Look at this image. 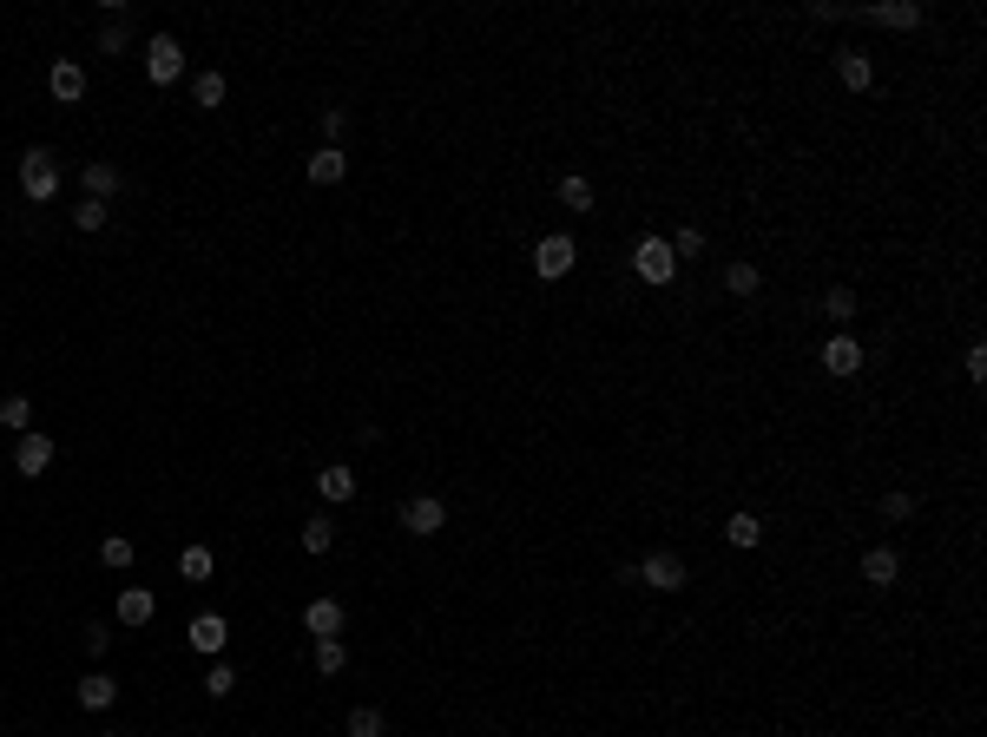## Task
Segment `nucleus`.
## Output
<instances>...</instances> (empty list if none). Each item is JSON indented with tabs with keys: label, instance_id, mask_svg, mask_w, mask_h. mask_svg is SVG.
Instances as JSON below:
<instances>
[{
	"label": "nucleus",
	"instance_id": "obj_18",
	"mask_svg": "<svg viewBox=\"0 0 987 737\" xmlns=\"http://www.w3.org/2000/svg\"><path fill=\"white\" fill-rule=\"evenodd\" d=\"M836 79H843L849 93H869V79H876V66L862 60V53H836Z\"/></svg>",
	"mask_w": 987,
	"mask_h": 737
},
{
	"label": "nucleus",
	"instance_id": "obj_5",
	"mask_svg": "<svg viewBox=\"0 0 987 737\" xmlns=\"http://www.w3.org/2000/svg\"><path fill=\"white\" fill-rule=\"evenodd\" d=\"M632 580H645L652 593H678V586H685V560H678L672 547H658V553H645V566L632 573Z\"/></svg>",
	"mask_w": 987,
	"mask_h": 737
},
{
	"label": "nucleus",
	"instance_id": "obj_22",
	"mask_svg": "<svg viewBox=\"0 0 987 737\" xmlns=\"http://www.w3.org/2000/svg\"><path fill=\"white\" fill-rule=\"evenodd\" d=\"M0 428H14V435H27V428H33V402H27V395H7V402H0Z\"/></svg>",
	"mask_w": 987,
	"mask_h": 737
},
{
	"label": "nucleus",
	"instance_id": "obj_23",
	"mask_svg": "<svg viewBox=\"0 0 987 737\" xmlns=\"http://www.w3.org/2000/svg\"><path fill=\"white\" fill-rule=\"evenodd\" d=\"M349 665V652H343V639H316V672L323 678H336Z\"/></svg>",
	"mask_w": 987,
	"mask_h": 737
},
{
	"label": "nucleus",
	"instance_id": "obj_38",
	"mask_svg": "<svg viewBox=\"0 0 987 737\" xmlns=\"http://www.w3.org/2000/svg\"><path fill=\"white\" fill-rule=\"evenodd\" d=\"M981 376H987V349L974 343V349H968V382H981Z\"/></svg>",
	"mask_w": 987,
	"mask_h": 737
},
{
	"label": "nucleus",
	"instance_id": "obj_19",
	"mask_svg": "<svg viewBox=\"0 0 987 737\" xmlns=\"http://www.w3.org/2000/svg\"><path fill=\"white\" fill-rule=\"evenodd\" d=\"M79 185H86V198H99V204H106V198H112V191H119V172H112L106 158H93V165H86V172H79Z\"/></svg>",
	"mask_w": 987,
	"mask_h": 737
},
{
	"label": "nucleus",
	"instance_id": "obj_2",
	"mask_svg": "<svg viewBox=\"0 0 987 737\" xmlns=\"http://www.w3.org/2000/svg\"><path fill=\"white\" fill-rule=\"evenodd\" d=\"M145 79H152V86L185 79V47H178L172 33H152V40H145Z\"/></svg>",
	"mask_w": 987,
	"mask_h": 737
},
{
	"label": "nucleus",
	"instance_id": "obj_4",
	"mask_svg": "<svg viewBox=\"0 0 987 737\" xmlns=\"http://www.w3.org/2000/svg\"><path fill=\"white\" fill-rule=\"evenodd\" d=\"M632 270H639L645 283H672V277H678V257H672V244H665V237H639Z\"/></svg>",
	"mask_w": 987,
	"mask_h": 737
},
{
	"label": "nucleus",
	"instance_id": "obj_28",
	"mask_svg": "<svg viewBox=\"0 0 987 737\" xmlns=\"http://www.w3.org/2000/svg\"><path fill=\"white\" fill-rule=\"evenodd\" d=\"M349 737H382V711L376 705H356V711H349Z\"/></svg>",
	"mask_w": 987,
	"mask_h": 737
},
{
	"label": "nucleus",
	"instance_id": "obj_27",
	"mask_svg": "<svg viewBox=\"0 0 987 737\" xmlns=\"http://www.w3.org/2000/svg\"><path fill=\"white\" fill-rule=\"evenodd\" d=\"M178 573L185 580H211V547H185L178 553Z\"/></svg>",
	"mask_w": 987,
	"mask_h": 737
},
{
	"label": "nucleus",
	"instance_id": "obj_26",
	"mask_svg": "<svg viewBox=\"0 0 987 737\" xmlns=\"http://www.w3.org/2000/svg\"><path fill=\"white\" fill-rule=\"evenodd\" d=\"M303 553H329V540H336V527H329V520L323 514H316V520H303Z\"/></svg>",
	"mask_w": 987,
	"mask_h": 737
},
{
	"label": "nucleus",
	"instance_id": "obj_3",
	"mask_svg": "<svg viewBox=\"0 0 987 737\" xmlns=\"http://www.w3.org/2000/svg\"><path fill=\"white\" fill-rule=\"evenodd\" d=\"M580 264V244H573V237L566 231H553V237H540V251H533V270H540V277L547 283H560L566 270Z\"/></svg>",
	"mask_w": 987,
	"mask_h": 737
},
{
	"label": "nucleus",
	"instance_id": "obj_29",
	"mask_svg": "<svg viewBox=\"0 0 987 737\" xmlns=\"http://www.w3.org/2000/svg\"><path fill=\"white\" fill-rule=\"evenodd\" d=\"M73 224H79V231H106V204H99V198H79L73 204Z\"/></svg>",
	"mask_w": 987,
	"mask_h": 737
},
{
	"label": "nucleus",
	"instance_id": "obj_13",
	"mask_svg": "<svg viewBox=\"0 0 987 737\" xmlns=\"http://www.w3.org/2000/svg\"><path fill=\"white\" fill-rule=\"evenodd\" d=\"M303 172H310V185H336V178L349 172L343 145H323V152H310V158H303Z\"/></svg>",
	"mask_w": 987,
	"mask_h": 737
},
{
	"label": "nucleus",
	"instance_id": "obj_9",
	"mask_svg": "<svg viewBox=\"0 0 987 737\" xmlns=\"http://www.w3.org/2000/svg\"><path fill=\"white\" fill-rule=\"evenodd\" d=\"M185 639L198 645L204 659H218V652H224V639H231V626H224L218 612H198V619H191V632H185Z\"/></svg>",
	"mask_w": 987,
	"mask_h": 737
},
{
	"label": "nucleus",
	"instance_id": "obj_1",
	"mask_svg": "<svg viewBox=\"0 0 987 737\" xmlns=\"http://www.w3.org/2000/svg\"><path fill=\"white\" fill-rule=\"evenodd\" d=\"M20 191H27L33 204H53V198H60V158H53L47 145L20 152Z\"/></svg>",
	"mask_w": 987,
	"mask_h": 737
},
{
	"label": "nucleus",
	"instance_id": "obj_32",
	"mask_svg": "<svg viewBox=\"0 0 987 737\" xmlns=\"http://www.w3.org/2000/svg\"><path fill=\"white\" fill-rule=\"evenodd\" d=\"M204 691H211V698H231V691H237V672H231V665H211V672H204Z\"/></svg>",
	"mask_w": 987,
	"mask_h": 737
},
{
	"label": "nucleus",
	"instance_id": "obj_36",
	"mask_svg": "<svg viewBox=\"0 0 987 737\" xmlns=\"http://www.w3.org/2000/svg\"><path fill=\"white\" fill-rule=\"evenodd\" d=\"M343 126H349V112H343V106H329V112H323V132H329V145L343 139Z\"/></svg>",
	"mask_w": 987,
	"mask_h": 737
},
{
	"label": "nucleus",
	"instance_id": "obj_7",
	"mask_svg": "<svg viewBox=\"0 0 987 737\" xmlns=\"http://www.w3.org/2000/svg\"><path fill=\"white\" fill-rule=\"evenodd\" d=\"M823 369H830V376H856L862 369V343L849 330H836L830 343H823Z\"/></svg>",
	"mask_w": 987,
	"mask_h": 737
},
{
	"label": "nucleus",
	"instance_id": "obj_20",
	"mask_svg": "<svg viewBox=\"0 0 987 737\" xmlns=\"http://www.w3.org/2000/svg\"><path fill=\"white\" fill-rule=\"evenodd\" d=\"M724 540H731V547H757V540H764V520L757 514H731L724 520Z\"/></svg>",
	"mask_w": 987,
	"mask_h": 737
},
{
	"label": "nucleus",
	"instance_id": "obj_21",
	"mask_svg": "<svg viewBox=\"0 0 987 737\" xmlns=\"http://www.w3.org/2000/svg\"><path fill=\"white\" fill-rule=\"evenodd\" d=\"M757 283H764V270H757V264H731V270H724V290H731V297H757Z\"/></svg>",
	"mask_w": 987,
	"mask_h": 737
},
{
	"label": "nucleus",
	"instance_id": "obj_34",
	"mask_svg": "<svg viewBox=\"0 0 987 737\" xmlns=\"http://www.w3.org/2000/svg\"><path fill=\"white\" fill-rule=\"evenodd\" d=\"M823 310H830L836 323H849V316H856V297H849V290H830V297H823Z\"/></svg>",
	"mask_w": 987,
	"mask_h": 737
},
{
	"label": "nucleus",
	"instance_id": "obj_25",
	"mask_svg": "<svg viewBox=\"0 0 987 737\" xmlns=\"http://www.w3.org/2000/svg\"><path fill=\"white\" fill-rule=\"evenodd\" d=\"M560 204H566V211H593V185H586L580 172L560 178Z\"/></svg>",
	"mask_w": 987,
	"mask_h": 737
},
{
	"label": "nucleus",
	"instance_id": "obj_14",
	"mask_svg": "<svg viewBox=\"0 0 987 737\" xmlns=\"http://www.w3.org/2000/svg\"><path fill=\"white\" fill-rule=\"evenodd\" d=\"M869 20L889 33H909V27H922V7L915 0H889V7H869Z\"/></svg>",
	"mask_w": 987,
	"mask_h": 737
},
{
	"label": "nucleus",
	"instance_id": "obj_6",
	"mask_svg": "<svg viewBox=\"0 0 987 737\" xmlns=\"http://www.w3.org/2000/svg\"><path fill=\"white\" fill-rule=\"evenodd\" d=\"M402 527L408 534H441V527H448V507L435 501V494H415V501H402Z\"/></svg>",
	"mask_w": 987,
	"mask_h": 737
},
{
	"label": "nucleus",
	"instance_id": "obj_12",
	"mask_svg": "<svg viewBox=\"0 0 987 737\" xmlns=\"http://www.w3.org/2000/svg\"><path fill=\"white\" fill-rule=\"evenodd\" d=\"M47 86H53V99H66V106H73V99H86V66H79V60H53Z\"/></svg>",
	"mask_w": 987,
	"mask_h": 737
},
{
	"label": "nucleus",
	"instance_id": "obj_8",
	"mask_svg": "<svg viewBox=\"0 0 987 737\" xmlns=\"http://www.w3.org/2000/svg\"><path fill=\"white\" fill-rule=\"evenodd\" d=\"M303 632L336 639V632H343V599H310V606H303Z\"/></svg>",
	"mask_w": 987,
	"mask_h": 737
},
{
	"label": "nucleus",
	"instance_id": "obj_15",
	"mask_svg": "<svg viewBox=\"0 0 987 737\" xmlns=\"http://www.w3.org/2000/svg\"><path fill=\"white\" fill-rule=\"evenodd\" d=\"M152 612H158V599L145 593V586H126V593H119V626H152Z\"/></svg>",
	"mask_w": 987,
	"mask_h": 737
},
{
	"label": "nucleus",
	"instance_id": "obj_35",
	"mask_svg": "<svg viewBox=\"0 0 987 737\" xmlns=\"http://www.w3.org/2000/svg\"><path fill=\"white\" fill-rule=\"evenodd\" d=\"M126 40H132V33H126V27H119V20H112V27H106V33H99V53H126Z\"/></svg>",
	"mask_w": 987,
	"mask_h": 737
},
{
	"label": "nucleus",
	"instance_id": "obj_11",
	"mask_svg": "<svg viewBox=\"0 0 987 737\" xmlns=\"http://www.w3.org/2000/svg\"><path fill=\"white\" fill-rule=\"evenodd\" d=\"M14 468L27 474V481H33V474H47V468H53V441H47V435H33V428H27V435H20V455H14Z\"/></svg>",
	"mask_w": 987,
	"mask_h": 737
},
{
	"label": "nucleus",
	"instance_id": "obj_31",
	"mask_svg": "<svg viewBox=\"0 0 987 737\" xmlns=\"http://www.w3.org/2000/svg\"><path fill=\"white\" fill-rule=\"evenodd\" d=\"M99 560H106V566H132V540L126 534H106V540H99Z\"/></svg>",
	"mask_w": 987,
	"mask_h": 737
},
{
	"label": "nucleus",
	"instance_id": "obj_17",
	"mask_svg": "<svg viewBox=\"0 0 987 737\" xmlns=\"http://www.w3.org/2000/svg\"><path fill=\"white\" fill-rule=\"evenodd\" d=\"M316 494L323 501H356V468H323L316 474Z\"/></svg>",
	"mask_w": 987,
	"mask_h": 737
},
{
	"label": "nucleus",
	"instance_id": "obj_33",
	"mask_svg": "<svg viewBox=\"0 0 987 737\" xmlns=\"http://www.w3.org/2000/svg\"><path fill=\"white\" fill-rule=\"evenodd\" d=\"M909 514H915V494H902V487L882 494V520H909Z\"/></svg>",
	"mask_w": 987,
	"mask_h": 737
},
{
	"label": "nucleus",
	"instance_id": "obj_30",
	"mask_svg": "<svg viewBox=\"0 0 987 737\" xmlns=\"http://www.w3.org/2000/svg\"><path fill=\"white\" fill-rule=\"evenodd\" d=\"M665 244H672V257L685 264V257H698V251H705V231H698V224H685V231H678V237H665Z\"/></svg>",
	"mask_w": 987,
	"mask_h": 737
},
{
	"label": "nucleus",
	"instance_id": "obj_10",
	"mask_svg": "<svg viewBox=\"0 0 987 737\" xmlns=\"http://www.w3.org/2000/svg\"><path fill=\"white\" fill-rule=\"evenodd\" d=\"M862 580H869V586H895V580H902V553H895V547H869V553H862Z\"/></svg>",
	"mask_w": 987,
	"mask_h": 737
},
{
	"label": "nucleus",
	"instance_id": "obj_24",
	"mask_svg": "<svg viewBox=\"0 0 987 737\" xmlns=\"http://www.w3.org/2000/svg\"><path fill=\"white\" fill-rule=\"evenodd\" d=\"M191 99H198L204 112L224 106V73H198V79H191Z\"/></svg>",
	"mask_w": 987,
	"mask_h": 737
},
{
	"label": "nucleus",
	"instance_id": "obj_37",
	"mask_svg": "<svg viewBox=\"0 0 987 737\" xmlns=\"http://www.w3.org/2000/svg\"><path fill=\"white\" fill-rule=\"evenodd\" d=\"M106 645H112L106 626H86V652H93V659H106Z\"/></svg>",
	"mask_w": 987,
	"mask_h": 737
},
{
	"label": "nucleus",
	"instance_id": "obj_16",
	"mask_svg": "<svg viewBox=\"0 0 987 737\" xmlns=\"http://www.w3.org/2000/svg\"><path fill=\"white\" fill-rule=\"evenodd\" d=\"M112 698H119V685H112L106 672H86V678H79V705H86V711H112Z\"/></svg>",
	"mask_w": 987,
	"mask_h": 737
}]
</instances>
